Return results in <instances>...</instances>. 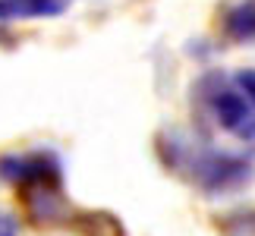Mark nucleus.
Here are the masks:
<instances>
[{"mask_svg": "<svg viewBox=\"0 0 255 236\" xmlns=\"http://www.w3.org/2000/svg\"><path fill=\"white\" fill-rule=\"evenodd\" d=\"M164 161L173 170L186 173L199 189L211 192V195L240 189L252 176V157L249 154H230V151L211 148V145H192V142L176 139V135H170Z\"/></svg>", "mask_w": 255, "mask_h": 236, "instance_id": "f257e3e1", "label": "nucleus"}, {"mask_svg": "<svg viewBox=\"0 0 255 236\" xmlns=\"http://www.w3.org/2000/svg\"><path fill=\"white\" fill-rule=\"evenodd\" d=\"M0 236H19V221L9 211H0Z\"/></svg>", "mask_w": 255, "mask_h": 236, "instance_id": "1a4fd4ad", "label": "nucleus"}, {"mask_svg": "<svg viewBox=\"0 0 255 236\" xmlns=\"http://www.w3.org/2000/svg\"><path fill=\"white\" fill-rule=\"evenodd\" d=\"M224 230H233L240 236H255V211H237L224 221Z\"/></svg>", "mask_w": 255, "mask_h": 236, "instance_id": "0eeeda50", "label": "nucleus"}, {"mask_svg": "<svg viewBox=\"0 0 255 236\" xmlns=\"http://www.w3.org/2000/svg\"><path fill=\"white\" fill-rule=\"evenodd\" d=\"M25 205L28 221L38 227H54V224H70L73 221V208L63 199V189L57 186H32V189H19Z\"/></svg>", "mask_w": 255, "mask_h": 236, "instance_id": "20e7f679", "label": "nucleus"}, {"mask_svg": "<svg viewBox=\"0 0 255 236\" xmlns=\"http://www.w3.org/2000/svg\"><path fill=\"white\" fill-rule=\"evenodd\" d=\"M233 82L243 88V95H246L252 101V107H255V70H240L237 76H233Z\"/></svg>", "mask_w": 255, "mask_h": 236, "instance_id": "6e6552de", "label": "nucleus"}, {"mask_svg": "<svg viewBox=\"0 0 255 236\" xmlns=\"http://www.w3.org/2000/svg\"><path fill=\"white\" fill-rule=\"evenodd\" d=\"M66 9V0H0V22L16 19H51Z\"/></svg>", "mask_w": 255, "mask_h": 236, "instance_id": "39448f33", "label": "nucleus"}, {"mask_svg": "<svg viewBox=\"0 0 255 236\" xmlns=\"http://www.w3.org/2000/svg\"><path fill=\"white\" fill-rule=\"evenodd\" d=\"M0 180L16 189L32 186H57L63 189V167L54 151H28V154H0Z\"/></svg>", "mask_w": 255, "mask_h": 236, "instance_id": "7ed1b4c3", "label": "nucleus"}, {"mask_svg": "<svg viewBox=\"0 0 255 236\" xmlns=\"http://www.w3.org/2000/svg\"><path fill=\"white\" fill-rule=\"evenodd\" d=\"M195 101L214 117L221 129L255 142V107L233 79L224 73H205L195 82Z\"/></svg>", "mask_w": 255, "mask_h": 236, "instance_id": "f03ea898", "label": "nucleus"}, {"mask_svg": "<svg viewBox=\"0 0 255 236\" xmlns=\"http://www.w3.org/2000/svg\"><path fill=\"white\" fill-rule=\"evenodd\" d=\"M224 32L230 41H255V0H243V3L230 6L224 16Z\"/></svg>", "mask_w": 255, "mask_h": 236, "instance_id": "423d86ee", "label": "nucleus"}]
</instances>
